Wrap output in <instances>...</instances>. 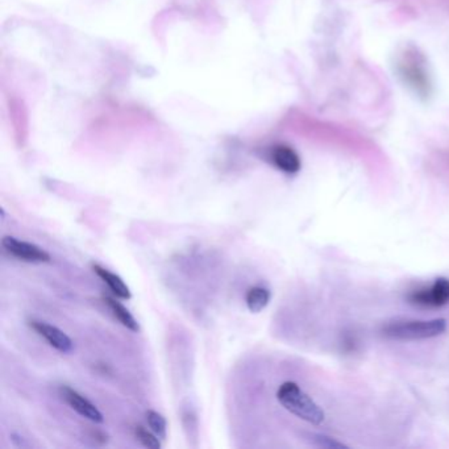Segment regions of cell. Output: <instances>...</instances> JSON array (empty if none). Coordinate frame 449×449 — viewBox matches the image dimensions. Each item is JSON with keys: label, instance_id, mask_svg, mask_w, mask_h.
<instances>
[{"label": "cell", "instance_id": "15", "mask_svg": "<svg viewBox=\"0 0 449 449\" xmlns=\"http://www.w3.org/2000/svg\"><path fill=\"white\" fill-rule=\"evenodd\" d=\"M0 215H1V219H4V217H6V211H4V208H3V207H0Z\"/></svg>", "mask_w": 449, "mask_h": 449}, {"label": "cell", "instance_id": "1", "mask_svg": "<svg viewBox=\"0 0 449 449\" xmlns=\"http://www.w3.org/2000/svg\"><path fill=\"white\" fill-rule=\"evenodd\" d=\"M395 67L398 77L410 90L421 98H427L431 94V79L427 72V63L417 47L411 45L404 47Z\"/></svg>", "mask_w": 449, "mask_h": 449}, {"label": "cell", "instance_id": "9", "mask_svg": "<svg viewBox=\"0 0 449 449\" xmlns=\"http://www.w3.org/2000/svg\"><path fill=\"white\" fill-rule=\"evenodd\" d=\"M93 270L94 273L109 286L112 294L116 295L118 298L124 299V300H129L132 298V293H131L129 287L118 274L109 272V269L100 266L99 263H93Z\"/></svg>", "mask_w": 449, "mask_h": 449}, {"label": "cell", "instance_id": "10", "mask_svg": "<svg viewBox=\"0 0 449 449\" xmlns=\"http://www.w3.org/2000/svg\"><path fill=\"white\" fill-rule=\"evenodd\" d=\"M105 303L109 306V310L112 312V315L124 325L125 328H128L132 332H139L140 325L138 320L135 319V316L129 312V310L125 307L124 305H122L116 298L109 296V295H105L103 296Z\"/></svg>", "mask_w": 449, "mask_h": 449}, {"label": "cell", "instance_id": "7", "mask_svg": "<svg viewBox=\"0 0 449 449\" xmlns=\"http://www.w3.org/2000/svg\"><path fill=\"white\" fill-rule=\"evenodd\" d=\"M60 395L65 402L67 403L74 411H77L79 415L83 418L89 419L94 423H103L105 418L103 414L99 411V408L90 402L87 398H85L82 394H79L77 390L70 386L60 387Z\"/></svg>", "mask_w": 449, "mask_h": 449}, {"label": "cell", "instance_id": "8", "mask_svg": "<svg viewBox=\"0 0 449 449\" xmlns=\"http://www.w3.org/2000/svg\"><path fill=\"white\" fill-rule=\"evenodd\" d=\"M269 157H270L272 164L278 171H283L285 174L294 175L296 173H299L302 168L300 157L295 152V149L289 145H285V144L274 145L270 149Z\"/></svg>", "mask_w": 449, "mask_h": 449}, {"label": "cell", "instance_id": "11", "mask_svg": "<svg viewBox=\"0 0 449 449\" xmlns=\"http://www.w3.org/2000/svg\"><path fill=\"white\" fill-rule=\"evenodd\" d=\"M270 298H272V294L266 287L254 286V287H250L248 293L245 295V303H247V307L250 312L259 314L263 309H266V306L270 302Z\"/></svg>", "mask_w": 449, "mask_h": 449}, {"label": "cell", "instance_id": "4", "mask_svg": "<svg viewBox=\"0 0 449 449\" xmlns=\"http://www.w3.org/2000/svg\"><path fill=\"white\" fill-rule=\"evenodd\" d=\"M1 247L4 250L14 256L17 260L20 261H25V263H50V254L47 253V250L32 244L28 241H23L19 240L14 236H4L1 240Z\"/></svg>", "mask_w": 449, "mask_h": 449}, {"label": "cell", "instance_id": "12", "mask_svg": "<svg viewBox=\"0 0 449 449\" xmlns=\"http://www.w3.org/2000/svg\"><path fill=\"white\" fill-rule=\"evenodd\" d=\"M145 418H146V423H148L149 428L161 440H165L166 435H168V421H166V419L164 418V415H161L155 410H148L145 413Z\"/></svg>", "mask_w": 449, "mask_h": 449}, {"label": "cell", "instance_id": "13", "mask_svg": "<svg viewBox=\"0 0 449 449\" xmlns=\"http://www.w3.org/2000/svg\"><path fill=\"white\" fill-rule=\"evenodd\" d=\"M135 436L138 437L141 446L148 449H160L162 447L161 444V439L152 431V430H146L142 426H138L135 428Z\"/></svg>", "mask_w": 449, "mask_h": 449}, {"label": "cell", "instance_id": "5", "mask_svg": "<svg viewBox=\"0 0 449 449\" xmlns=\"http://www.w3.org/2000/svg\"><path fill=\"white\" fill-rule=\"evenodd\" d=\"M410 303L421 307H443L449 303V279H435L430 289L418 290L408 296Z\"/></svg>", "mask_w": 449, "mask_h": 449}, {"label": "cell", "instance_id": "14", "mask_svg": "<svg viewBox=\"0 0 449 449\" xmlns=\"http://www.w3.org/2000/svg\"><path fill=\"white\" fill-rule=\"evenodd\" d=\"M310 441L314 443L315 446L318 447H322V448H328V449H340V448H347V446H344L342 443H339L325 435H316L311 434L310 435Z\"/></svg>", "mask_w": 449, "mask_h": 449}, {"label": "cell", "instance_id": "2", "mask_svg": "<svg viewBox=\"0 0 449 449\" xmlns=\"http://www.w3.org/2000/svg\"><path fill=\"white\" fill-rule=\"evenodd\" d=\"M278 402L295 417L319 426L325 421V411L310 397L298 386L295 382H285L277 391Z\"/></svg>", "mask_w": 449, "mask_h": 449}, {"label": "cell", "instance_id": "6", "mask_svg": "<svg viewBox=\"0 0 449 449\" xmlns=\"http://www.w3.org/2000/svg\"><path fill=\"white\" fill-rule=\"evenodd\" d=\"M28 325L39 336L44 338L49 342V345L57 349L58 352L70 353L73 351L74 344L72 339L56 325H49L47 322L36 320V319L28 320Z\"/></svg>", "mask_w": 449, "mask_h": 449}, {"label": "cell", "instance_id": "3", "mask_svg": "<svg viewBox=\"0 0 449 449\" xmlns=\"http://www.w3.org/2000/svg\"><path fill=\"white\" fill-rule=\"evenodd\" d=\"M447 329L446 319L415 320L388 325L382 329L384 336L394 340H423L440 336Z\"/></svg>", "mask_w": 449, "mask_h": 449}]
</instances>
